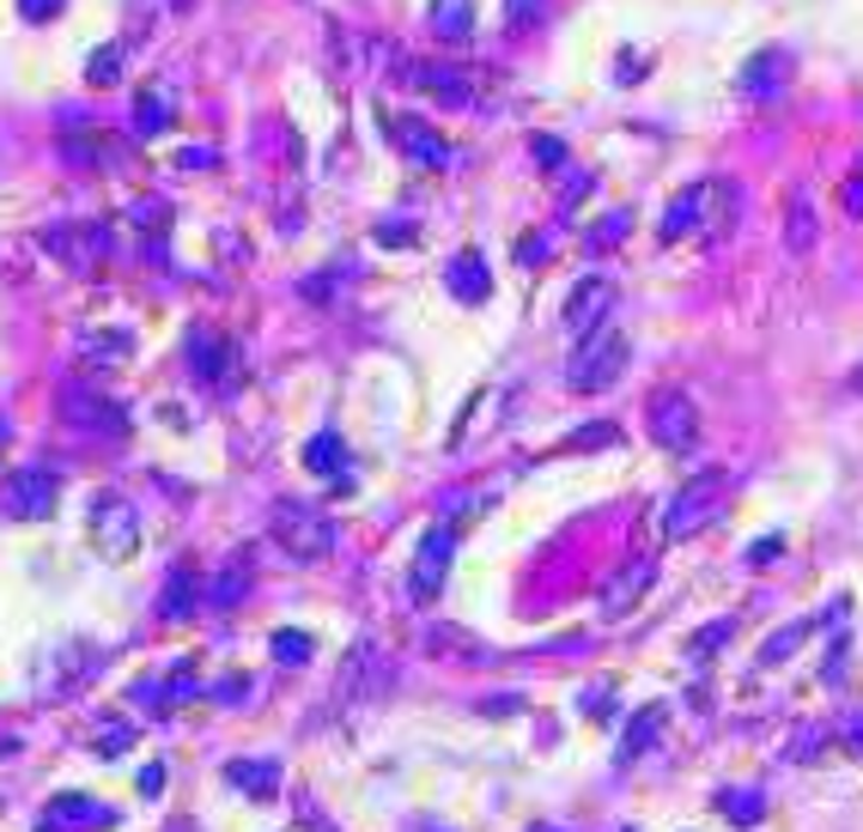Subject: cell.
Returning <instances> with one entry per match:
<instances>
[{
    "mask_svg": "<svg viewBox=\"0 0 863 832\" xmlns=\"http://www.w3.org/2000/svg\"><path fill=\"white\" fill-rule=\"evenodd\" d=\"M626 359H633V347H626L621 329H590L584 341H578V353L565 359V383L578 389V395H596V389H614L626 371Z\"/></svg>",
    "mask_w": 863,
    "mask_h": 832,
    "instance_id": "1",
    "label": "cell"
},
{
    "mask_svg": "<svg viewBox=\"0 0 863 832\" xmlns=\"http://www.w3.org/2000/svg\"><path fill=\"white\" fill-rule=\"evenodd\" d=\"M724 499H730V474H724V468H705V474L688 480V487H681V499L669 504L663 535H669V541L700 535L705 523H718V517H724Z\"/></svg>",
    "mask_w": 863,
    "mask_h": 832,
    "instance_id": "2",
    "label": "cell"
},
{
    "mask_svg": "<svg viewBox=\"0 0 863 832\" xmlns=\"http://www.w3.org/2000/svg\"><path fill=\"white\" fill-rule=\"evenodd\" d=\"M274 535H280V548H287L292 559H323L334 548V535L341 529L329 523L317 504H304V499H280L274 504Z\"/></svg>",
    "mask_w": 863,
    "mask_h": 832,
    "instance_id": "3",
    "label": "cell"
},
{
    "mask_svg": "<svg viewBox=\"0 0 863 832\" xmlns=\"http://www.w3.org/2000/svg\"><path fill=\"white\" fill-rule=\"evenodd\" d=\"M456 523H432L427 535H420V548H414V565H408V583H414V595L420 602H432L438 590L450 583V559H456Z\"/></svg>",
    "mask_w": 863,
    "mask_h": 832,
    "instance_id": "4",
    "label": "cell"
},
{
    "mask_svg": "<svg viewBox=\"0 0 863 832\" xmlns=\"http://www.w3.org/2000/svg\"><path fill=\"white\" fill-rule=\"evenodd\" d=\"M645 420H651V438L663 450H688L693 438H700V408H693V395H681V389H656Z\"/></svg>",
    "mask_w": 863,
    "mask_h": 832,
    "instance_id": "5",
    "label": "cell"
},
{
    "mask_svg": "<svg viewBox=\"0 0 863 832\" xmlns=\"http://www.w3.org/2000/svg\"><path fill=\"white\" fill-rule=\"evenodd\" d=\"M791 73H796L791 49H754V56L742 61V73H736V92L749 103H779L784 92H791Z\"/></svg>",
    "mask_w": 863,
    "mask_h": 832,
    "instance_id": "6",
    "label": "cell"
},
{
    "mask_svg": "<svg viewBox=\"0 0 863 832\" xmlns=\"http://www.w3.org/2000/svg\"><path fill=\"white\" fill-rule=\"evenodd\" d=\"M61 425L98 432V438H128V413L116 408L104 389H68V395H61Z\"/></svg>",
    "mask_w": 863,
    "mask_h": 832,
    "instance_id": "7",
    "label": "cell"
},
{
    "mask_svg": "<svg viewBox=\"0 0 863 832\" xmlns=\"http://www.w3.org/2000/svg\"><path fill=\"white\" fill-rule=\"evenodd\" d=\"M651 583H656V559L633 553V559H626V565L609 578V590L596 595V614H602V620H621V614H633V608L651 595Z\"/></svg>",
    "mask_w": 863,
    "mask_h": 832,
    "instance_id": "8",
    "label": "cell"
},
{
    "mask_svg": "<svg viewBox=\"0 0 863 832\" xmlns=\"http://www.w3.org/2000/svg\"><path fill=\"white\" fill-rule=\"evenodd\" d=\"M736 207H742L736 183H724V177L700 183V189H693V231H700L705 243H724L730 225H736Z\"/></svg>",
    "mask_w": 863,
    "mask_h": 832,
    "instance_id": "9",
    "label": "cell"
},
{
    "mask_svg": "<svg viewBox=\"0 0 863 832\" xmlns=\"http://www.w3.org/2000/svg\"><path fill=\"white\" fill-rule=\"evenodd\" d=\"M390 140L402 147V159H414L420 171H450V140L438 134L432 122H420V116H390Z\"/></svg>",
    "mask_w": 863,
    "mask_h": 832,
    "instance_id": "10",
    "label": "cell"
},
{
    "mask_svg": "<svg viewBox=\"0 0 863 832\" xmlns=\"http://www.w3.org/2000/svg\"><path fill=\"white\" fill-rule=\"evenodd\" d=\"M0 504H7V517H19V523H43V517L56 511V474H49V468H19V474L7 480V492H0Z\"/></svg>",
    "mask_w": 863,
    "mask_h": 832,
    "instance_id": "11",
    "label": "cell"
},
{
    "mask_svg": "<svg viewBox=\"0 0 863 832\" xmlns=\"http://www.w3.org/2000/svg\"><path fill=\"white\" fill-rule=\"evenodd\" d=\"M92 535H98V553L110 559H128L140 548V517L128 499H98L92 504Z\"/></svg>",
    "mask_w": 863,
    "mask_h": 832,
    "instance_id": "12",
    "label": "cell"
},
{
    "mask_svg": "<svg viewBox=\"0 0 863 832\" xmlns=\"http://www.w3.org/2000/svg\"><path fill=\"white\" fill-rule=\"evenodd\" d=\"M609 304H614V285L602 280V274L578 280L572 298H565V329H572V334H590L602 317H609Z\"/></svg>",
    "mask_w": 863,
    "mask_h": 832,
    "instance_id": "13",
    "label": "cell"
},
{
    "mask_svg": "<svg viewBox=\"0 0 863 832\" xmlns=\"http://www.w3.org/2000/svg\"><path fill=\"white\" fill-rule=\"evenodd\" d=\"M444 285L462 298V304H481V298L493 292V274H486L481 250H462V255H450V268H444Z\"/></svg>",
    "mask_w": 863,
    "mask_h": 832,
    "instance_id": "14",
    "label": "cell"
},
{
    "mask_svg": "<svg viewBox=\"0 0 863 832\" xmlns=\"http://www.w3.org/2000/svg\"><path fill=\"white\" fill-rule=\"evenodd\" d=\"M402 80L408 86H420V92H438L444 103H474V86H469V73H456V68H402Z\"/></svg>",
    "mask_w": 863,
    "mask_h": 832,
    "instance_id": "15",
    "label": "cell"
},
{
    "mask_svg": "<svg viewBox=\"0 0 863 832\" xmlns=\"http://www.w3.org/2000/svg\"><path fill=\"white\" fill-rule=\"evenodd\" d=\"M177 122V103H171V92L164 86H147V92L134 98V134H164V128Z\"/></svg>",
    "mask_w": 863,
    "mask_h": 832,
    "instance_id": "16",
    "label": "cell"
},
{
    "mask_svg": "<svg viewBox=\"0 0 863 832\" xmlns=\"http://www.w3.org/2000/svg\"><path fill=\"white\" fill-rule=\"evenodd\" d=\"M656 730H663V705H645L633 723H626V735H621V753H614V760H621V765H626V760H639V753H645L651 741H656Z\"/></svg>",
    "mask_w": 863,
    "mask_h": 832,
    "instance_id": "17",
    "label": "cell"
},
{
    "mask_svg": "<svg viewBox=\"0 0 863 832\" xmlns=\"http://www.w3.org/2000/svg\"><path fill=\"white\" fill-rule=\"evenodd\" d=\"M189 365H195L201 377H225V365H231L225 341H219V334H208V329H195V334H189Z\"/></svg>",
    "mask_w": 863,
    "mask_h": 832,
    "instance_id": "18",
    "label": "cell"
},
{
    "mask_svg": "<svg viewBox=\"0 0 863 832\" xmlns=\"http://www.w3.org/2000/svg\"><path fill=\"white\" fill-rule=\"evenodd\" d=\"M784 243H791L796 255L815 250V207H809V194H796L791 213H784Z\"/></svg>",
    "mask_w": 863,
    "mask_h": 832,
    "instance_id": "19",
    "label": "cell"
},
{
    "mask_svg": "<svg viewBox=\"0 0 863 832\" xmlns=\"http://www.w3.org/2000/svg\"><path fill=\"white\" fill-rule=\"evenodd\" d=\"M432 31L462 43V37L474 31V7H469V0H438V7H432Z\"/></svg>",
    "mask_w": 863,
    "mask_h": 832,
    "instance_id": "20",
    "label": "cell"
},
{
    "mask_svg": "<svg viewBox=\"0 0 863 832\" xmlns=\"http://www.w3.org/2000/svg\"><path fill=\"white\" fill-rule=\"evenodd\" d=\"M201 590H208V583H195V571H177L171 590H164V602H159V614H164V620H183L189 608H195Z\"/></svg>",
    "mask_w": 863,
    "mask_h": 832,
    "instance_id": "21",
    "label": "cell"
},
{
    "mask_svg": "<svg viewBox=\"0 0 863 832\" xmlns=\"http://www.w3.org/2000/svg\"><path fill=\"white\" fill-rule=\"evenodd\" d=\"M243 571H250V553H238V559H231V565L213 578V590H201V595H208L213 608H231V602L243 595Z\"/></svg>",
    "mask_w": 863,
    "mask_h": 832,
    "instance_id": "22",
    "label": "cell"
},
{
    "mask_svg": "<svg viewBox=\"0 0 863 832\" xmlns=\"http://www.w3.org/2000/svg\"><path fill=\"white\" fill-rule=\"evenodd\" d=\"M341 457H347V450H341V438H334V432H323V438H311V444H304V468H311V474H347Z\"/></svg>",
    "mask_w": 863,
    "mask_h": 832,
    "instance_id": "23",
    "label": "cell"
},
{
    "mask_svg": "<svg viewBox=\"0 0 863 832\" xmlns=\"http://www.w3.org/2000/svg\"><path fill=\"white\" fill-rule=\"evenodd\" d=\"M718 809H724L736 826H754L760 814H766V796H760V790H724V796H718Z\"/></svg>",
    "mask_w": 863,
    "mask_h": 832,
    "instance_id": "24",
    "label": "cell"
},
{
    "mask_svg": "<svg viewBox=\"0 0 863 832\" xmlns=\"http://www.w3.org/2000/svg\"><path fill=\"white\" fill-rule=\"evenodd\" d=\"M803 639H809V620H791V626H784V632H772V639L760 644V662H766V669H772V662L796 656V650H803Z\"/></svg>",
    "mask_w": 863,
    "mask_h": 832,
    "instance_id": "25",
    "label": "cell"
},
{
    "mask_svg": "<svg viewBox=\"0 0 863 832\" xmlns=\"http://www.w3.org/2000/svg\"><path fill=\"white\" fill-rule=\"evenodd\" d=\"M80 359H86V365H122V359H128V334H86Z\"/></svg>",
    "mask_w": 863,
    "mask_h": 832,
    "instance_id": "26",
    "label": "cell"
},
{
    "mask_svg": "<svg viewBox=\"0 0 863 832\" xmlns=\"http://www.w3.org/2000/svg\"><path fill=\"white\" fill-rule=\"evenodd\" d=\"M231 784L238 790H255V796H274V760H238L231 765Z\"/></svg>",
    "mask_w": 863,
    "mask_h": 832,
    "instance_id": "27",
    "label": "cell"
},
{
    "mask_svg": "<svg viewBox=\"0 0 863 832\" xmlns=\"http://www.w3.org/2000/svg\"><path fill=\"white\" fill-rule=\"evenodd\" d=\"M86 80H92L98 92H104V86H116V80H122V49H116V43H104V49H98V56L86 61Z\"/></svg>",
    "mask_w": 863,
    "mask_h": 832,
    "instance_id": "28",
    "label": "cell"
},
{
    "mask_svg": "<svg viewBox=\"0 0 863 832\" xmlns=\"http://www.w3.org/2000/svg\"><path fill=\"white\" fill-rule=\"evenodd\" d=\"M633 231V213H609L602 225H590V250H614V238Z\"/></svg>",
    "mask_w": 863,
    "mask_h": 832,
    "instance_id": "29",
    "label": "cell"
},
{
    "mask_svg": "<svg viewBox=\"0 0 863 832\" xmlns=\"http://www.w3.org/2000/svg\"><path fill=\"white\" fill-rule=\"evenodd\" d=\"M688 225H693V189H681L675 207H669V219H663V243H675Z\"/></svg>",
    "mask_w": 863,
    "mask_h": 832,
    "instance_id": "30",
    "label": "cell"
},
{
    "mask_svg": "<svg viewBox=\"0 0 863 832\" xmlns=\"http://www.w3.org/2000/svg\"><path fill=\"white\" fill-rule=\"evenodd\" d=\"M274 662H311V639L304 632H274Z\"/></svg>",
    "mask_w": 863,
    "mask_h": 832,
    "instance_id": "31",
    "label": "cell"
},
{
    "mask_svg": "<svg viewBox=\"0 0 863 832\" xmlns=\"http://www.w3.org/2000/svg\"><path fill=\"white\" fill-rule=\"evenodd\" d=\"M821 741H827V730H821V723H803V735H796L784 753H791V760H815V753H821Z\"/></svg>",
    "mask_w": 863,
    "mask_h": 832,
    "instance_id": "32",
    "label": "cell"
},
{
    "mask_svg": "<svg viewBox=\"0 0 863 832\" xmlns=\"http://www.w3.org/2000/svg\"><path fill=\"white\" fill-rule=\"evenodd\" d=\"M530 147H535V164H548V171H560V164H565V147H560V140L535 134V140H530Z\"/></svg>",
    "mask_w": 863,
    "mask_h": 832,
    "instance_id": "33",
    "label": "cell"
},
{
    "mask_svg": "<svg viewBox=\"0 0 863 832\" xmlns=\"http://www.w3.org/2000/svg\"><path fill=\"white\" fill-rule=\"evenodd\" d=\"M61 7H68V0H19V12H24V19H31V24H49Z\"/></svg>",
    "mask_w": 863,
    "mask_h": 832,
    "instance_id": "34",
    "label": "cell"
},
{
    "mask_svg": "<svg viewBox=\"0 0 863 832\" xmlns=\"http://www.w3.org/2000/svg\"><path fill=\"white\" fill-rule=\"evenodd\" d=\"M840 748L852 753V760H863V711H857L852 723H840Z\"/></svg>",
    "mask_w": 863,
    "mask_h": 832,
    "instance_id": "35",
    "label": "cell"
},
{
    "mask_svg": "<svg viewBox=\"0 0 863 832\" xmlns=\"http://www.w3.org/2000/svg\"><path fill=\"white\" fill-rule=\"evenodd\" d=\"M845 213L863 219V177H852V183H845Z\"/></svg>",
    "mask_w": 863,
    "mask_h": 832,
    "instance_id": "36",
    "label": "cell"
},
{
    "mask_svg": "<svg viewBox=\"0 0 863 832\" xmlns=\"http://www.w3.org/2000/svg\"><path fill=\"white\" fill-rule=\"evenodd\" d=\"M140 790H147V796H159V790H164V765H147V772H140Z\"/></svg>",
    "mask_w": 863,
    "mask_h": 832,
    "instance_id": "37",
    "label": "cell"
},
{
    "mask_svg": "<svg viewBox=\"0 0 863 832\" xmlns=\"http://www.w3.org/2000/svg\"><path fill=\"white\" fill-rule=\"evenodd\" d=\"M541 12V0H511V24H530Z\"/></svg>",
    "mask_w": 863,
    "mask_h": 832,
    "instance_id": "38",
    "label": "cell"
},
{
    "mask_svg": "<svg viewBox=\"0 0 863 832\" xmlns=\"http://www.w3.org/2000/svg\"><path fill=\"white\" fill-rule=\"evenodd\" d=\"M779 548H784V541H760V548H754L749 559H754V565H766V559H779Z\"/></svg>",
    "mask_w": 863,
    "mask_h": 832,
    "instance_id": "39",
    "label": "cell"
},
{
    "mask_svg": "<svg viewBox=\"0 0 863 832\" xmlns=\"http://www.w3.org/2000/svg\"><path fill=\"white\" fill-rule=\"evenodd\" d=\"M171 7H177V12H183V7H189V0H171Z\"/></svg>",
    "mask_w": 863,
    "mask_h": 832,
    "instance_id": "40",
    "label": "cell"
},
{
    "mask_svg": "<svg viewBox=\"0 0 863 832\" xmlns=\"http://www.w3.org/2000/svg\"><path fill=\"white\" fill-rule=\"evenodd\" d=\"M857 389H863V371H857Z\"/></svg>",
    "mask_w": 863,
    "mask_h": 832,
    "instance_id": "41",
    "label": "cell"
}]
</instances>
